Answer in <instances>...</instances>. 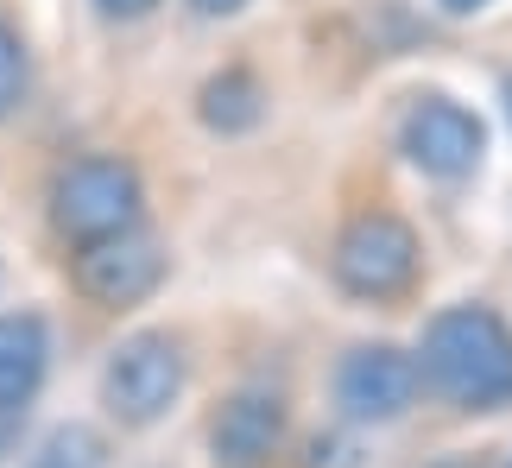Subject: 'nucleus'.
<instances>
[{
  "mask_svg": "<svg viewBox=\"0 0 512 468\" xmlns=\"http://www.w3.org/2000/svg\"><path fill=\"white\" fill-rule=\"evenodd\" d=\"M418 380L456 412H506L512 405V323L494 304H449L424 323Z\"/></svg>",
  "mask_w": 512,
  "mask_h": 468,
  "instance_id": "f257e3e1",
  "label": "nucleus"
},
{
  "mask_svg": "<svg viewBox=\"0 0 512 468\" xmlns=\"http://www.w3.org/2000/svg\"><path fill=\"white\" fill-rule=\"evenodd\" d=\"M140 203H146L140 171L127 159H114V152L70 159L51 178V222L76 247H95V241H108V234L140 228Z\"/></svg>",
  "mask_w": 512,
  "mask_h": 468,
  "instance_id": "f03ea898",
  "label": "nucleus"
},
{
  "mask_svg": "<svg viewBox=\"0 0 512 468\" xmlns=\"http://www.w3.org/2000/svg\"><path fill=\"white\" fill-rule=\"evenodd\" d=\"M329 272H336V285L348 298L386 304L399 291H411V279H418V234H411L405 216H392V209H361L336 234Z\"/></svg>",
  "mask_w": 512,
  "mask_h": 468,
  "instance_id": "7ed1b4c3",
  "label": "nucleus"
},
{
  "mask_svg": "<svg viewBox=\"0 0 512 468\" xmlns=\"http://www.w3.org/2000/svg\"><path fill=\"white\" fill-rule=\"evenodd\" d=\"M177 393H184V342L165 329H140L108 355L102 374V399L121 424H159Z\"/></svg>",
  "mask_w": 512,
  "mask_h": 468,
  "instance_id": "20e7f679",
  "label": "nucleus"
},
{
  "mask_svg": "<svg viewBox=\"0 0 512 468\" xmlns=\"http://www.w3.org/2000/svg\"><path fill=\"white\" fill-rule=\"evenodd\" d=\"M399 152L424 178L437 184H456V178H475L481 159H487V127L475 108H462L456 95H418L399 121Z\"/></svg>",
  "mask_w": 512,
  "mask_h": 468,
  "instance_id": "39448f33",
  "label": "nucleus"
},
{
  "mask_svg": "<svg viewBox=\"0 0 512 468\" xmlns=\"http://www.w3.org/2000/svg\"><path fill=\"white\" fill-rule=\"evenodd\" d=\"M418 361L399 342H361L336 367V405L354 424H392L418 405Z\"/></svg>",
  "mask_w": 512,
  "mask_h": 468,
  "instance_id": "423d86ee",
  "label": "nucleus"
},
{
  "mask_svg": "<svg viewBox=\"0 0 512 468\" xmlns=\"http://www.w3.org/2000/svg\"><path fill=\"white\" fill-rule=\"evenodd\" d=\"M165 266H171V253L152 241L146 228H127V234H108V241H95V247H76V285L102 310L146 304L152 291L165 285Z\"/></svg>",
  "mask_w": 512,
  "mask_h": 468,
  "instance_id": "0eeeda50",
  "label": "nucleus"
},
{
  "mask_svg": "<svg viewBox=\"0 0 512 468\" xmlns=\"http://www.w3.org/2000/svg\"><path fill=\"white\" fill-rule=\"evenodd\" d=\"M285 443V393L272 386H241L209 418V456L215 468H266Z\"/></svg>",
  "mask_w": 512,
  "mask_h": 468,
  "instance_id": "6e6552de",
  "label": "nucleus"
},
{
  "mask_svg": "<svg viewBox=\"0 0 512 468\" xmlns=\"http://www.w3.org/2000/svg\"><path fill=\"white\" fill-rule=\"evenodd\" d=\"M51 367V329L38 310H7L0 317V412H26Z\"/></svg>",
  "mask_w": 512,
  "mask_h": 468,
  "instance_id": "1a4fd4ad",
  "label": "nucleus"
},
{
  "mask_svg": "<svg viewBox=\"0 0 512 468\" xmlns=\"http://www.w3.org/2000/svg\"><path fill=\"white\" fill-rule=\"evenodd\" d=\"M196 114H203L209 133H222V140H234V133H253L266 121V83L253 76L247 64H228L215 70L203 95H196Z\"/></svg>",
  "mask_w": 512,
  "mask_h": 468,
  "instance_id": "9d476101",
  "label": "nucleus"
},
{
  "mask_svg": "<svg viewBox=\"0 0 512 468\" xmlns=\"http://www.w3.org/2000/svg\"><path fill=\"white\" fill-rule=\"evenodd\" d=\"M26 468H108V443L89 424H57V431L32 450Z\"/></svg>",
  "mask_w": 512,
  "mask_h": 468,
  "instance_id": "9b49d317",
  "label": "nucleus"
},
{
  "mask_svg": "<svg viewBox=\"0 0 512 468\" xmlns=\"http://www.w3.org/2000/svg\"><path fill=\"white\" fill-rule=\"evenodd\" d=\"M19 95H26V45H19V32L0 19V114H13Z\"/></svg>",
  "mask_w": 512,
  "mask_h": 468,
  "instance_id": "f8f14e48",
  "label": "nucleus"
},
{
  "mask_svg": "<svg viewBox=\"0 0 512 468\" xmlns=\"http://www.w3.org/2000/svg\"><path fill=\"white\" fill-rule=\"evenodd\" d=\"M95 7H102L108 19H146L152 7H159V0H95Z\"/></svg>",
  "mask_w": 512,
  "mask_h": 468,
  "instance_id": "ddd939ff",
  "label": "nucleus"
},
{
  "mask_svg": "<svg viewBox=\"0 0 512 468\" xmlns=\"http://www.w3.org/2000/svg\"><path fill=\"white\" fill-rule=\"evenodd\" d=\"M19 424H26V412H0V456L19 443Z\"/></svg>",
  "mask_w": 512,
  "mask_h": 468,
  "instance_id": "4468645a",
  "label": "nucleus"
},
{
  "mask_svg": "<svg viewBox=\"0 0 512 468\" xmlns=\"http://www.w3.org/2000/svg\"><path fill=\"white\" fill-rule=\"evenodd\" d=\"M190 7H196V13H209V19H222V13H241L247 0H190Z\"/></svg>",
  "mask_w": 512,
  "mask_h": 468,
  "instance_id": "2eb2a0df",
  "label": "nucleus"
},
{
  "mask_svg": "<svg viewBox=\"0 0 512 468\" xmlns=\"http://www.w3.org/2000/svg\"><path fill=\"white\" fill-rule=\"evenodd\" d=\"M437 7H443V13H456V19H468V13H487L494 0H437Z\"/></svg>",
  "mask_w": 512,
  "mask_h": 468,
  "instance_id": "dca6fc26",
  "label": "nucleus"
},
{
  "mask_svg": "<svg viewBox=\"0 0 512 468\" xmlns=\"http://www.w3.org/2000/svg\"><path fill=\"white\" fill-rule=\"evenodd\" d=\"M500 102H506V121H512V70H506V83H500Z\"/></svg>",
  "mask_w": 512,
  "mask_h": 468,
  "instance_id": "f3484780",
  "label": "nucleus"
},
{
  "mask_svg": "<svg viewBox=\"0 0 512 468\" xmlns=\"http://www.w3.org/2000/svg\"><path fill=\"white\" fill-rule=\"evenodd\" d=\"M437 468H481V462H468V456H449V462H437Z\"/></svg>",
  "mask_w": 512,
  "mask_h": 468,
  "instance_id": "a211bd4d",
  "label": "nucleus"
},
{
  "mask_svg": "<svg viewBox=\"0 0 512 468\" xmlns=\"http://www.w3.org/2000/svg\"><path fill=\"white\" fill-rule=\"evenodd\" d=\"M506 468H512V462H506Z\"/></svg>",
  "mask_w": 512,
  "mask_h": 468,
  "instance_id": "6ab92c4d",
  "label": "nucleus"
}]
</instances>
